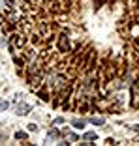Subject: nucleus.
I'll return each mask as SVG.
<instances>
[{
	"label": "nucleus",
	"instance_id": "obj_1",
	"mask_svg": "<svg viewBox=\"0 0 139 146\" xmlns=\"http://www.w3.org/2000/svg\"><path fill=\"white\" fill-rule=\"evenodd\" d=\"M28 111H30V105H28V103H23V105H19V107H17V114L19 116L28 114Z\"/></svg>",
	"mask_w": 139,
	"mask_h": 146
},
{
	"label": "nucleus",
	"instance_id": "obj_2",
	"mask_svg": "<svg viewBox=\"0 0 139 146\" xmlns=\"http://www.w3.org/2000/svg\"><path fill=\"white\" fill-rule=\"evenodd\" d=\"M55 139H58V131H57V129H51V131H49V135H47V142L55 141Z\"/></svg>",
	"mask_w": 139,
	"mask_h": 146
},
{
	"label": "nucleus",
	"instance_id": "obj_3",
	"mask_svg": "<svg viewBox=\"0 0 139 146\" xmlns=\"http://www.w3.org/2000/svg\"><path fill=\"white\" fill-rule=\"evenodd\" d=\"M90 122H92L94 125H104V124H105V120H104V118H100V116H94V118H90Z\"/></svg>",
	"mask_w": 139,
	"mask_h": 146
},
{
	"label": "nucleus",
	"instance_id": "obj_4",
	"mask_svg": "<svg viewBox=\"0 0 139 146\" xmlns=\"http://www.w3.org/2000/svg\"><path fill=\"white\" fill-rule=\"evenodd\" d=\"M83 139H85V141H94V139H96V133H94V131H88V133L83 135Z\"/></svg>",
	"mask_w": 139,
	"mask_h": 146
},
{
	"label": "nucleus",
	"instance_id": "obj_5",
	"mask_svg": "<svg viewBox=\"0 0 139 146\" xmlns=\"http://www.w3.org/2000/svg\"><path fill=\"white\" fill-rule=\"evenodd\" d=\"M72 125H74V127H85V120H74Z\"/></svg>",
	"mask_w": 139,
	"mask_h": 146
},
{
	"label": "nucleus",
	"instance_id": "obj_6",
	"mask_svg": "<svg viewBox=\"0 0 139 146\" xmlns=\"http://www.w3.org/2000/svg\"><path fill=\"white\" fill-rule=\"evenodd\" d=\"M68 47H70V43H66V39L62 38V39H60V49H62V51H66Z\"/></svg>",
	"mask_w": 139,
	"mask_h": 146
},
{
	"label": "nucleus",
	"instance_id": "obj_7",
	"mask_svg": "<svg viewBox=\"0 0 139 146\" xmlns=\"http://www.w3.org/2000/svg\"><path fill=\"white\" fill-rule=\"evenodd\" d=\"M15 137H17L19 141H25V139H26V133H23V131H17V133H15Z\"/></svg>",
	"mask_w": 139,
	"mask_h": 146
},
{
	"label": "nucleus",
	"instance_id": "obj_8",
	"mask_svg": "<svg viewBox=\"0 0 139 146\" xmlns=\"http://www.w3.org/2000/svg\"><path fill=\"white\" fill-rule=\"evenodd\" d=\"M8 107H9V103H8V101H0V111H6Z\"/></svg>",
	"mask_w": 139,
	"mask_h": 146
},
{
	"label": "nucleus",
	"instance_id": "obj_9",
	"mask_svg": "<svg viewBox=\"0 0 139 146\" xmlns=\"http://www.w3.org/2000/svg\"><path fill=\"white\" fill-rule=\"evenodd\" d=\"M28 129H30V131H36V129H38V125H36V124H30V125H28Z\"/></svg>",
	"mask_w": 139,
	"mask_h": 146
}]
</instances>
